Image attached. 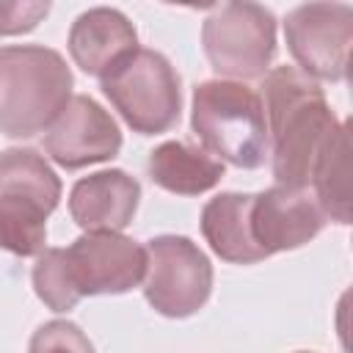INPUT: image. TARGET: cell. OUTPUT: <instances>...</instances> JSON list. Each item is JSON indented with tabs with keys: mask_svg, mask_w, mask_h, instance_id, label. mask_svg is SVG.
<instances>
[{
	"mask_svg": "<svg viewBox=\"0 0 353 353\" xmlns=\"http://www.w3.org/2000/svg\"><path fill=\"white\" fill-rule=\"evenodd\" d=\"M268 124V157L281 188L303 190L345 121H339L317 80L295 66H273L259 91Z\"/></svg>",
	"mask_w": 353,
	"mask_h": 353,
	"instance_id": "6da1fadb",
	"label": "cell"
},
{
	"mask_svg": "<svg viewBox=\"0 0 353 353\" xmlns=\"http://www.w3.org/2000/svg\"><path fill=\"white\" fill-rule=\"evenodd\" d=\"M74 88L63 55L44 44L0 47V132L33 138L69 105Z\"/></svg>",
	"mask_w": 353,
	"mask_h": 353,
	"instance_id": "7a4b0ae2",
	"label": "cell"
},
{
	"mask_svg": "<svg viewBox=\"0 0 353 353\" xmlns=\"http://www.w3.org/2000/svg\"><path fill=\"white\" fill-rule=\"evenodd\" d=\"M190 127L201 141V149L254 171L268 160V124L259 91L234 80H204L193 88Z\"/></svg>",
	"mask_w": 353,
	"mask_h": 353,
	"instance_id": "3957f363",
	"label": "cell"
},
{
	"mask_svg": "<svg viewBox=\"0 0 353 353\" xmlns=\"http://www.w3.org/2000/svg\"><path fill=\"white\" fill-rule=\"evenodd\" d=\"M61 179L28 146L0 152V248L14 256H39L47 243V218L58 207Z\"/></svg>",
	"mask_w": 353,
	"mask_h": 353,
	"instance_id": "277c9868",
	"label": "cell"
},
{
	"mask_svg": "<svg viewBox=\"0 0 353 353\" xmlns=\"http://www.w3.org/2000/svg\"><path fill=\"white\" fill-rule=\"evenodd\" d=\"M99 88L138 135H160L179 121L182 83L157 50L138 47L99 80Z\"/></svg>",
	"mask_w": 353,
	"mask_h": 353,
	"instance_id": "5b68a950",
	"label": "cell"
},
{
	"mask_svg": "<svg viewBox=\"0 0 353 353\" xmlns=\"http://www.w3.org/2000/svg\"><path fill=\"white\" fill-rule=\"evenodd\" d=\"M201 47L218 80H259L276 58V17L259 3H221L201 25Z\"/></svg>",
	"mask_w": 353,
	"mask_h": 353,
	"instance_id": "8992f818",
	"label": "cell"
},
{
	"mask_svg": "<svg viewBox=\"0 0 353 353\" xmlns=\"http://www.w3.org/2000/svg\"><path fill=\"white\" fill-rule=\"evenodd\" d=\"M143 295L163 317L196 314L212 292V265L185 234H157L146 245Z\"/></svg>",
	"mask_w": 353,
	"mask_h": 353,
	"instance_id": "52a82bcc",
	"label": "cell"
},
{
	"mask_svg": "<svg viewBox=\"0 0 353 353\" xmlns=\"http://www.w3.org/2000/svg\"><path fill=\"white\" fill-rule=\"evenodd\" d=\"M287 50L312 80H347L353 8L347 3H303L284 17Z\"/></svg>",
	"mask_w": 353,
	"mask_h": 353,
	"instance_id": "ba28073f",
	"label": "cell"
},
{
	"mask_svg": "<svg viewBox=\"0 0 353 353\" xmlns=\"http://www.w3.org/2000/svg\"><path fill=\"white\" fill-rule=\"evenodd\" d=\"M61 262L77 301L130 292L146 276V248L121 232H83L69 248H61Z\"/></svg>",
	"mask_w": 353,
	"mask_h": 353,
	"instance_id": "9c48e42d",
	"label": "cell"
},
{
	"mask_svg": "<svg viewBox=\"0 0 353 353\" xmlns=\"http://www.w3.org/2000/svg\"><path fill=\"white\" fill-rule=\"evenodd\" d=\"M44 152L66 171L108 163L121 152V130L97 99L74 94L44 132Z\"/></svg>",
	"mask_w": 353,
	"mask_h": 353,
	"instance_id": "30bf717a",
	"label": "cell"
},
{
	"mask_svg": "<svg viewBox=\"0 0 353 353\" xmlns=\"http://www.w3.org/2000/svg\"><path fill=\"white\" fill-rule=\"evenodd\" d=\"M325 223L328 218L309 188L295 190L273 185L262 193H254L251 234L265 256L306 245L323 232Z\"/></svg>",
	"mask_w": 353,
	"mask_h": 353,
	"instance_id": "8fae6325",
	"label": "cell"
},
{
	"mask_svg": "<svg viewBox=\"0 0 353 353\" xmlns=\"http://www.w3.org/2000/svg\"><path fill=\"white\" fill-rule=\"evenodd\" d=\"M138 201V179L121 168H105L72 185L69 215L83 232H121L132 223Z\"/></svg>",
	"mask_w": 353,
	"mask_h": 353,
	"instance_id": "7c38bea8",
	"label": "cell"
},
{
	"mask_svg": "<svg viewBox=\"0 0 353 353\" xmlns=\"http://www.w3.org/2000/svg\"><path fill=\"white\" fill-rule=\"evenodd\" d=\"M66 47L74 66L102 80L113 66L138 50V33L119 8L97 6L72 22Z\"/></svg>",
	"mask_w": 353,
	"mask_h": 353,
	"instance_id": "4fadbf2b",
	"label": "cell"
},
{
	"mask_svg": "<svg viewBox=\"0 0 353 353\" xmlns=\"http://www.w3.org/2000/svg\"><path fill=\"white\" fill-rule=\"evenodd\" d=\"M254 193H218L201 210V234L210 248L232 265H254L268 259L251 234Z\"/></svg>",
	"mask_w": 353,
	"mask_h": 353,
	"instance_id": "5bb4252c",
	"label": "cell"
},
{
	"mask_svg": "<svg viewBox=\"0 0 353 353\" xmlns=\"http://www.w3.org/2000/svg\"><path fill=\"white\" fill-rule=\"evenodd\" d=\"M149 179L176 196H199L223 179V163L185 141H165L149 152Z\"/></svg>",
	"mask_w": 353,
	"mask_h": 353,
	"instance_id": "9a60e30c",
	"label": "cell"
},
{
	"mask_svg": "<svg viewBox=\"0 0 353 353\" xmlns=\"http://www.w3.org/2000/svg\"><path fill=\"white\" fill-rule=\"evenodd\" d=\"M309 190L314 193L320 210L328 221H336L342 226L350 223V124L339 130L323 160L317 163Z\"/></svg>",
	"mask_w": 353,
	"mask_h": 353,
	"instance_id": "2e32d148",
	"label": "cell"
},
{
	"mask_svg": "<svg viewBox=\"0 0 353 353\" xmlns=\"http://www.w3.org/2000/svg\"><path fill=\"white\" fill-rule=\"evenodd\" d=\"M33 290L39 295V301L52 309V312H69L77 306V298L72 295L69 284H66V273H63V262H61V248H44L36 256L33 265Z\"/></svg>",
	"mask_w": 353,
	"mask_h": 353,
	"instance_id": "e0dca14e",
	"label": "cell"
},
{
	"mask_svg": "<svg viewBox=\"0 0 353 353\" xmlns=\"http://www.w3.org/2000/svg\"><path fill=\"white\" fill-rule=\"evenodd\" d=\"M28 353H97V350L77 323L50 320L33 331Z\"/></svg>",
	"mask_w": 353,
	"mask_h": 353,
	"instance_id": "ac0fdd59",
	"label": "cell"
},
{
	"mask_svg": "<svg viewBox=\"0 0 353 353\" xmlns=\"http://www.w3.org/2000/svg\"><path fill=\"white\" fill-rule=\"evenodd\" d=\"M47 14V0H0V36L30 33Z\"/></svg>",
	"mask_w": 353,
	"mask_h": 353,
	"instance_id": "d6986e66",
	"label": "cell"
},
{
	"mask_svg": "<svg viewBox=\"0 0 353 353\" xmlns=\"http://www.w3.org/2000/svg\"><path fill=\"white\" fill-rule=\"evenodd\" d=\"M298 353H312V350H298Z\"/></svg>",
	"mask_w": 353,
	"mask_h": 353,
	"instance_id": "ffe728a7",
	"label": "cell"
}]
</instances>
